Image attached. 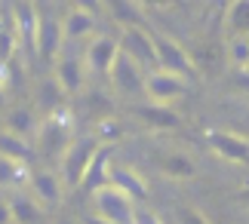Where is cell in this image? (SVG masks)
Masks as SVG:
<instances>
[{"label":"cell","instance_id":"obj_1","mask_svg":"<svg viewBox=\"0 0 249 224\" xmlns=\"http://www.w3.org/2000/svg\"><path fill=\"white\" fill-rule=\"evenodd\" d=\"M74 141V120L68 108H55L43 117V123L37 126V151L46 160H62L65 151Z\"/></svg>","mask_w":249,"mask_h":224},{"label":"cell","instance_id":"obj_2","mask_svg":"<svg viewBox=\"0 0 249 224\" xmlns=\"http://www.w3.org/2000/svg\"><path fill=\"white\" fill-rule=\"evenodd\" d=\"M99 148H102L99 135H86V138H74L71 141V148L65 151V157L59 160L62 163V178H65L68 188H80L83 175H86V169H89L92 157L99 154Z\"/></svg>","mask_w":249,"mask_h":224},{"label":"cell","instance_id":"obj_3","mask_svg":"<svg viewBox=\"0 0 249 224\" xmlns=\"http://www.w3.org/2000/svg\"><path fill=\"white\" fill-rule=\"evenodd\" d=\"M95 197V209H99V218L105 221H114V224H123V221H136V206L139 203L129 197L126 190H120L117 184H102L99 190L92 193Z\"/></svg>","mask_w":249,"mask_h":224},{"label":"cell","instance_id":"obj_4","mask_svg":"<svg viewBox=\"0 0 249 224\" xmlns=\"http://www.w3.org/2000/svg\"><path fill=\"white\" fill-rule=\"evenodd\" d=\"M185 92H188V77H181L176 71L154 68V71L145 74V95H148L151 102L172 104V102H178Z\"/></svg>","mask_w":249,"mask_h":224},{"label":"cell","instance_id":"obj_5","mask_svg":"<svg viewBox=\"0 0 249 224\" xmlns=\"http://www.w3.org/2000/svg\"><path fill=\"white\" fill-rule=\"evenodd\" d=\"M117 40H120V50L136 58V62L145 68V71H154V68H157L154 34H148L142 25H123V31H120Z\"/></svg>","mask_w":249,"mask_h":224},{"label":"cell","instance_id":"obj_6","mask_svg":"<svg viewBox=\"0 0 249 224\" xmlns=\"http://www.w3.org/2000/svg\"><path fill=\"white\" fill-rule=\"evenodd\" d=\"M154 46H157V68H166V71H176L188 80L197 77V62L181 43H176L166 34H154Z\"/></svg>","mask_w":249,"mask_h":224},{"label":"cell","instance_id":"obj_7","mask_svg":"<svg viewBox=\"0 0 249 224\" xmlns=\"http://www.w3.org/2000/svg\"><path fill=\"white\" fill-rule=\"evenodd\" d=\"M108 77H111V86L120 95H139V92H145V68H142L132 55H126L123 50L117 52V58H114Z\"/></svg>","mask_w":249,"mask_h":224},{"label":"cell","instance_id":"obj_8","mask_svg":"<svg viewBox=\"0 0 249 224\" xmlns=\"http://www.w3.org/2000/svg\"><path fill=\"white\" fill-rule=\"evenodd\" d=\"M206 144L213 148L215 157H222L237 166H249V135L240 132H228V129H209Z\"/></svg>","mask_w":249,"mask_h":224},{"label":"cell","instance_id":"obj_9","mask_svg":"<svg viewBox=\"0 0 249 224\" xmlns=\"http://www.w3.org/2000/svg\"><path fill=\"white\" fill-rule=\"evenodd\" d=\"M16 16V31H18V43L28 55H37V28H40V13L34 9L31 0H18L13 6Z\"/></svg>","mask_w":249,"mask_h":224},{"label":"cell","instance_id":"obj_10","mask_svg":"<svg viewBox=\"0 0 249 224\" xmlns=\"http://www.w3.org/2000/svg\"><path fill=\"white\" fill-rule=\"evenodd\" d=\"M132 114H136L148 129H154V132H172V129H178V126H181V114L172 108V104H160V102L136 104Z\"/></svg>","mask_w":249,"mask_h":224},{"label":"cell","instance_id":"obj_11","mask_svg":"<svg viewBox=\"0 0 249 224\" xmlns=\"http://www.w3.org/2000/svg\"><path fill=\"white\" fill-rule=\"evenodd\" d=\"M117 52H120V40H114V37H108V34L92 37V43L86 46V55H83L86 68H89L92 74H99V77H108Z\"/></svg>","mask_w":249,"mask_h":224},{"label":"cell","instance_id":"obj_12","mask_svg":"<svg viewBox=\"0 0 249 224\" xmlns=\"http://www.w3.org/2000/svg\"><path fill=\"white\" fill-rule=\"evenodd\" d=\"M62 43H65L62 22L53 18V16H40V28H37V58H40V62H55Z\"/></svg>","mask_w":249,"mask_h":224},{"label":"cell","instance_id":"obj_13","mask_svg":"<svg viewBox=\"0 0 249 224\" xmlns=\"http://www.w3.org/2000/svg\"><path fill=\"white\" fill-rule=\"evenodd\" d=\"M53 77L62 83V89L68 95L80 92L83 77H86V58H80V55H59L55 58V74Z\"/></svg>","mask_w":249,"mask_h":224},{"label":"cell","instance_id":"obj_14","mask_svg":"<svg viewBox=\"0 0 249 224\" xmlns=\"http://www.w3.org/2000/svg\"><path fill=\"white\" fill-rule=\"evenodd\" d=\"M108 181H111V144H102L99 154H95L92 163H89V169H86V175H83L80 188L86 193H95L102 184H108Z\"/></svg>","mask_w":249,"mask_h":224},{"label":"cell","instance_id":"obj_15","mask_svg":"<svg viewBox=\"0 0 249 224\" xmlns=\"http://www.w3.org/2000/svg\"><path fill=\"white\" fill-rule=\"evenodd\" d=\"M28 181H31V190H34V197L40 203H46V206H59V203H62V178L53 175L50 169L31 172Z\"/></svg>","mask_w":249,"mask_h":224},{"label":"cell","instance_id":"obj_16","mask_svg":"<svg viewBox=\"0 0 249 224\" xmlns=\"http://www.w3.org/2000/svg\"><path fill=\"white\" fill-rule=\"evenodd\" d=\"M157 169L172 181H191L197 175V163L181 151H169V154H163V157L157 160Z\"/></svg>","mask_w":249,"mask_h":224},{"label":"cell","instance_id":"obj_17","mask_svg":"<svg viewBox=\"0 0 249 224\" xmlns=\"http://www.w3.org/2000/svg\"><path fill=\"white\" fill-rule=\"evenodd\" d=\"M111 184H117L120 190H126L136 203H148V184L145 178L129 169V166H111Z\"/></svg>","mask_w":249,"mask_h":224},{"label":"cell","instance_id":"obj_18","mask_svg":"<svg viewBox=\"0 0 249 224\" xmlns=\"http://www.w3.org/2000/svg\"><path fill=\"white\" fill-rule=\"evenodd\" d=\"M62 28H65V40H83V37H89L95 31V13H89L83 6H71Z\"/></svg>","mask_w":249,"mask_h":224},{"label":"cell","instance_id":"obj_19","mask_svg":"<svg viewBox=\"0 0 249 224\" xmlns=\"http://www.w3.org/2000/svg\"><path fill=\"white\" fill-rule=\"evenodd\" d=\"M225 52L234 71H249V34H237V31L228 34Z\"/></svg>","mask_w":249,"mask_h":224},{"label":"cell","instance_id":"obj_20","mask_svg":"<svg viewBox=\"0 0 249 224\" xmlns=\"http://www.w3.org/2000/svg\"><path fill=\"white\" fill-rule=\"evenodd\" d=\"M0 154L28 163V160H31V144H28L25 135H18L13 129H0Z\"/></svg>","mask_w":249,"mask_h":224},{"label":"cell","instance_id":"obj_21","mask_svg":"<svg viewBox=\"0 0 249 224\" xmlns=\"http://www.w3.org/2000/svg\"><path fill=\"white\" fill-rule=\"evenodd\" d=\"M37 117H34V111L28 108V104H22V108H13L9 111V117H6V129H13V132H18V135H37Z\"/></svg>","mask_w":249,"mask_h":224},{"label":"cell","instance_id":"obj_22","mask_svg":"<svg viewBox=\"0 0 249 224\" xmlns=\"http://www.w3.org/2000/svg\"><path fill=\"white\" fill-rule=\"evenodd\" d=\"M28 178L25 160H13L6 154H0V188H16Z\"/></svg>","mask_w":249,"mask_h":224},{"label":"cell","instance_id":"obj_23","mask_svg":"<svg viewBox=\"0 0 249 224\" xmlns=\"http://www.w3.org/2000/svg\"><path fill=\"white\" fill-rule=\"evenodd\" d=\"M65 95L68 92L62 89V83L55 80V77L53 80H43L40 86H37V99H40V104L46 108V114L55 111V108H65Z\"/></svg>","mask_w":249,"mask_h":224},{"label":"cell","instance_id":"obj_24","mask_svg":"<svg viewBox=\"0 0 249 224\" xmlns=\"http://www.w3.org/2000/svg\"><path fill=\"white\" fill-rule=\"evenodd\" d=\"M228 31L237 34H249V0H234L228 3V16H225Z\"/></svg>","mask_w":249,"mask_h":224},{"label":"cell","instance_id":"obj_25","mask_svg":"<svg viewBox=\"0 0 249 224\" xmlns=\"http://www.w3.org/2000/svg\"><path fill=\"white\" fill-rule=\"evenodd\" d=\"M40 200H31V197H13L9 200V206H13V221H40L43 212L37 206Z\"/></svg>","mask_w":249,"mask_h":224},{"label":"cell","instance_id":"obj_26","mask_svg":"<svg viewBox=\"0 0 249 224\" xmlns=\"http://www.w3.org/2000/svg\"><path fill=\"white\" fill-rule=\"evenodd\" d=\"M108 9H111V16L117 18L120 25H142L139 9L132 6L129 0H108Z\"/></svg>","mask_w":249,"mask_h":224},{"label":"cell","instance_id":"obj_27","mask_svg":"<svg viewBox=\"0 0 249 224\" xmlns=\"http://www.w3.org/2000/svg\"><path fill=\"white\" fill-rule=\"evenodd\" d=\"M102 138V144H111V141H117L120 135H123V126L117 120H108V117H102L99 120V132H95Z\"/></svg>","mask_w":249,"mask_h":224},{"label":"cell","instance_id":"obj_28","mask_svg":"<svg viewBox=\"0 0 249 224\" xmlns=\"http://www.w3.org/2000/svg\"><path fill=\"white\" fill-rule=\"evenodd\" d=\"M234 86L243 95H249V71H234Z\"/></svg>","mask_w":249,"mask_h":224},{"label":"cell","instance_id":"obj_29","mask_svg":"<svg viewBox=\"0 0 249 224\" xmlns=\"http://www.w3.org/2000/svg\"><path fill=\"white\" fill-rule=\"evenodd\" d=\"M74 6H83V9H89V13L99 16V9H102V0H74Z\"/></svg>","mask_w":249,"mask_h":224},{"label":"cell","instance_id":"obj_30","mask_svg":"<svg viewBox=\"0 0 249 224\" xmlns=\"http://www.w3.org/2000/svg\"><path fill=\"white\" fill-rule=\"evenodd\" d=\"M0 221H13V206L0 200Z\"/></svg>","mask_w":249,"mask_h":224},{"label":"cell","instance_id":"obj_31","mask_svg":"<svg viewBox=\"0 0 249 224\" xmlns=\"http://www.w3.org/2000/svg\"><path fill=\"white\" fill-rule=\"evenodd\" d=\"M142 6H172V3H178V0H139Z\"/></svg>","mask_w":249,"mask_h":224},{"label":"cell","instance_id":"obj_32","mask_svg":"<svg viewBox=\"0 0 249 224\" xmlns=\"http://www.w3.org/2000/svg\"><path fill=\"white\" fill-rule=\"evenodd\" d=\"M6 104V77H3V68H0V108Z\"/></svg>","mask_w":249,"mask_h":224},{"label":"cell","instance_id":"obj_33","mask_svg":"<svg viewBox=\"0 0 249 224\" xmlns=\"http://www.w3.org/2000/svg\"><path fill=\"white\" fill-rule=\"evenodd\" d=\"M237 203H243V206L249 209V184H246V188H243L240 193H237Z\"/></svg>","mask_w":249,"mask_h":224},{"label":"cell","instance_id":"obj_34","mask_svg":"<svg viewBox=\"0 0 249 224\" xmlns=\"http://www.w3.org/2000/svg\"><path fill=\"white\" fill-rule=\"evenodd\" d=\"M243 126H246V129H249V111L243 114Z\"/></svg>","mask_w":249,"mask_h":224},{"label":"cell","instance_id":"obj_35","mask_svg":"<svg viewBox=\"0 0 249 224\" xmlns=\"http://www.w3.org/2000/svg\"><path fill=\"white\" fill-rule=\"evenodd\" d=\"M222 3H234V0H222Z\"/></svg>","mask_w":249,"mask_h":224},{"label":"cell","instance_id":"obj_36","mask_svg":"<svg viewBox=\"0 0 249 224\" xmlns=\"http://www.w3.org/2000/svg\"><path fill=\"white\" fill-rule=\"evenodd\" d=\"M55 3H65V0H55Z\"/></svg>","mask_w":249,"mask_h":224},{"label":"cell","instance_id":"obj_37","mask_svg":"<svg viewBox=\"0 0 249 224\" xmlns=\"http://www.w3.org/2000/svg\"><path fill=\"white\" fill-rule=\"evenodd\" d=\"M209 3H218V0H209Z\"/></svg>","mask_w":249,"mask_h":224}]
</instances>
